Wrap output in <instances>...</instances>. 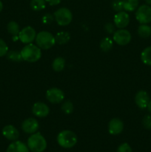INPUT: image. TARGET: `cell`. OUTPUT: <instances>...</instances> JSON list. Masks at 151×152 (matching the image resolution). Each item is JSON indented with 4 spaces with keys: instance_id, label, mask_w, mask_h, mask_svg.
Instances as JSON below:
<instances>
[{
    "instance_id": "obj_1",
    "label": "cell",
    "mask_w": 151,
    "mask_h": 152,
    "mask_svg": "<svg viewBox=\"0 0 151 152\" xmlns=\"http://www.w3.org/2000/svg\"><path fill=\"white\" fill-rule=\"evenodd\" d=\"M28 147L32 152H43L47 148V141L40 133H34L28 138Z\"/></svg>"
},
{
    "instance_id": "obj_2",
    "label": "cell",
    "mask_w": 151,
    "mask_h": 152,
    "mask_svg": "<svg viewBox=\"0 0 151 152\" xmlns=\"http://www.w3.org/2000/svg\"><path fill=\"white\" fill-rule=\"evenodd\" d=\"M22 59L28 62H35L41 56V48L33 44L25 45L21 50Z\"/></svg>"
},
{
    "instance_id": "obj_3",
    "label": "cell",
    "mask_w": 151,
    "mask_h": 152,
    "mask_svg": "<svg viewBox=\"0 0 151 152\" xmlns=\"http://www.w3.org/2000/svg\"><path fill=\"white\" fill-rule=\"evenodd\" d=\"M58 144L64 148H73L77 142V137L74 132L69 130L61 132L57 136Z\"/></svg>"
},
{
    "instance_id": "obj_4",
    "label": "cell",
    "mask_w": 151,
    "mask_h": 152,
    "mask_svg": "<svg viewBox=\"0 0 151 152\" xmlns=\"http://www.w3.org/2000/svg\"><path fill=\"white\" fill-rule=\"evenodd\" d=\"M36 42L39 48L47 50L53 47L56 43L55 37L47 31H41L36 34Z\"/></svg>"
},
{
    "instance_id": "obj_5",
    "label": "cell",
    "mask_w": 151,
    "mask_h": 152,
    "mask_svg": "<svg viewBox=\"0 0 151 152\" xmlns=\"http://www.w3.org/2000/svg\"><path fill=\"white\" fill-rule=\"evenodd\" d=\"M54 19L58 25L61 26H66L69 25L73 19V14L69 9L66 7H61L55 11Z\"/></svg>"
},
{
    "instance_id": "obj_6",
    "label": "cell",
    "mask_w": 151,
    "mask_h": 152,
    "mask_svg": "<svg viewBox=\"0 0 151 152\" xmlns=\"http://www.w3.org/2000/svg\"><path fill=\"white\" fill-rule=\"evenodd\" d=\"M136 18L140 24L151 22V7L149 4H142L138 7L136 12Z\"/></svg>"
},
{
    "instance_id": "obj_7",
    "label": "cell",
    "mask_w": 151,
    "mask_h": 152,
    "mask_svg": "<svg viewBox=\"0 0 151 152\" xmlns=\"http://www.w3.org/2000/svg\"><path fill=\"white\" fill-rule=\"evenodd\" d=\"M46 98L50 102L57 104L63 101L65 99V94L61 89L57 88H52L46 92Z\"/></svg>"
},
{
    "instance_id": "obj_8",
    "label": "cell",
    "mask_w": 151,
    "mask_h": 152,
    "mask_svg": "<svg viewBox=\"0 0 151 152\" xmlns=\"http://www.w3.org/2000/svg\"><path fill=\"white\" fill-rule=\"evenodd\" d=\"M19 40L22 42L25 43V44H29L31 43L34 39H36V33L34 28L32 27L28 26L25 27V28L20 31L19 35Z\"/></svg>"
},
{
    "instance_id": "obj_9",
    "label": "cell",
    "mask_w": 151,
    "mask_h": 152,
    "mask_svg": "<svg viewBox=\"0 0 151 152\" xmlns=\"http://www.w3.org/2000/svg\"><path fill=\"white\" fill-rule=\"evenodd\" d=\"M131 34L127 30L119 29L113 34V40L119 45H126L131 40Z\"/></svg>"
},
{
    "instance_id": "obj_10",
    "label": "cell",
    "mask_w": 151,
    "mask_h": 152,
    "mask_svg": "<svg viewBox=\"0 0 151 152\" xmlns=\"http://www.w3.org/2000/svg\"><path fill=\"white\" fill-rule=\"evenodd\" d=\"M130 22V16L125 11H119L114 16V24L120 29L126 28Z\"/></svg>"
},
{
    "instance_id": "obj_11",
    "label": "cell",
    "mask_w": 151,
    "mask_h": 152,
    "mask_svg": "<svg viewBox=\"0 0 151 152\" xmlns=\"http://www.w3.org/2000/svg\"><path fill=\"white\" fill-rule=\"evenodd\" d=\"M150 100V99L149 94L145 91H139L136 93V96H135V102H136V105L141 109L146 108L147 107Z\"/></svg>"
},
{
    "instance_id": "obj_12",
    "label": "cell",
    "mask_w": 151,
    "mask_h": 152,
    "mask_svg": "<svg viewBox=\"0 0 151 152\" xmlns=\"http://www.w3.org/2000/svg\"><path fill=\"white\" fill-rule=\"evenodd\" d=\"M39 124L34 118H28L24 120L22 124V129L27 134H34L38 131Z\"/></svg>"
},
{
    "instance_id": "obj_13",
    "label": "cell",
    "mask_w": 151,
    "mask_h": 152,
    "mask_svg": "<svg viewBox=\"0 0 151 152\" xmlns=\"http://www.w3.org/2000/svg\"><path fill=\"white\" fill-rule=\"evenodd\" d=\"M32 113L37 117L43 118L48 115L50 108L44 102H36L32 108Z\"/></svg>"
},
{
    "instance_id": "obj_14",
    "label": "cell",
    "mask_w": 151,
    "mask_h": 152,
    "mask_svg": "<svg viewBox=\"0 0 151 152\" xmlns=\"http://www.w3.org/2000/svg\"><path fill=\"white\" fill-rule=\"evenodd\" d=\"M124 123L120 119L113 118L108 124V132L112 135H118L123 132Z\"/></svg>"
},
{
    "instance_id": "obj_15",
    "label": "cell",
    "mask_w": 151,
    "mask_h": 152,
    "mask_svg": "<svg viewBox=\"0 0 151 152\" xmlns=\"http://www.w3.org/2000/svg\"><path fill=\"white\" fill-rule=\"evenodd\" d=\"M3 136L7 140L11 141H15L19 138V132L13 126L8 125L3 128L2 129Z\"/></svg>"
},
{
    "instance_id": "obj_16",
    "label": "cell",
    "mask_w": 151,
    "mask_h": 152,
    "mask_svg": "<svg viewBox=\"0 0 151 152\" xmlns=\"http://www.w3.org/2000/svg\"><path fill=\"white\" fill-rule=\"evenodd\" d=\"M6 152H30L28 145L19 140H15L8 145Z\"/></svg>"
},
{
    "instance_id": "obj_17",
    "label": "cell",
    "mask_w": 151,
    "mask_h": 152,
    "mask_svg": "<svg viewBox=\"0 0 151 152\" xmlns=\"http://www.w3.org/2000/svg\"><path fill=\"white\" fill-rule=\"evenodd\" d=\"M70 39V36L68 32L66 31H61L56 34L55 37V40L56 43H58L59 45H64L68 42Z\"/></svg>"
},
{
    "instance_id": "obj_18",
    "label": "cell",
    "mask_w": 151,
    "mask_h": 152,
    "mask_svg": "<svg viewBox=\"0 0 151 152\" xmlns=\"http://www.w3.org/2000/svg\"><path fill=\"white\" fill-rule=\"evenodd\" d=\"M138 34L142 38H148L151 36V27L147 24H141L138 28Z\"/></svg>"
},
{
    "instance_id": "obj_19",
    "label": "cell",
    "mask_w": 151,
    "mask_h": 152,
    "mask_svg": "<svg viewBox=\"0 0 151 152\" xmlns=\"http://www.w3.org/2000/svg\"><path fill=\"white\" fill-rule=\"evenodd\" d=\"M141 59L144 64L151 66V46H148L142 50Z\"/></svg>"
},
{
    "instance_id": "obj_20",
    "label": "cell",
    "mask_w": 151,
    "mask_h": 152,
    "mask_svg": "<svg viewBox=\"0 0 151 152\" xmlns=\"http://www.w3.org/2000/svg\"><path fill=\"white\" fill-rule=\"evenodd\" d=\"M123 8L126 11L132 12L139 6V0H122Z\"/></svg>"
},
{
    "instance_id": "obj_21",
    "label": "cell",
    "mask_w": 151,
    "mask_h": 152,
    "mask_svg": "<svg viewBox=\"0 0 151 152\" xmlns=\"http://www.w3.org/2000/svg\"><path fill=\"white\" fill-rule=\"evenodd\" d=\"M65 66V60L64 58L59 57L56 58V59L53 60V64H52V68L56 72H60L62 70L64 69Z\"/></svg>"
},
{
    "instance_id": "obj_22",
    "label": "cell",
    "mask_w": 151,
    "mask_h": 152,
    "mask_svg": "<svg viewBox=\"0 0 151 152\" xmlns=\"http://www.w3.org/2000/svg\"><path fill=\"white\" fill-rule=\"evenodd\" d=\"M7 29L9 34H11L12 36H18L19 32H20V28H19V25H18L17 22L15 21H10L7 25Z\"/></svg>"
},
{
    "instance_id": "obj_23",
    "label": "cell",
    "mask_w": 151,
    "mask_h": 152,
    "mask_svg": "<svg viewBox=\"0 0 151 152\" xmlns=\"http://www.w3.org/2000/svg\"><path fill=\"white\" fill-rule=\"evenodd\" d=\"M46 7L45 0H31L30 7L35 11H39L43 10Z\"/></svg>"
},
{
    "instance_id": "obj_24",
    "label": "cell",
    "mask_w": 151,
    "mask_h": 152,
    "mask_svg": "<svg viewBox=\"0 0 151 152\" xmlns=\"http://www.w3.org/2000/svg\"><path fill=\"white\" fill-rule=\"evenodd\" d=\"M113 47V41L109 37H105L102 39L100 42V48L104 52H107L112 48Z\"/></svg>"
},
{
    "instance_id": "obj_25",
    "label": "cell",
    "mask_w": 151,
    "mask_h": 152,
    "mask_svg": "<svg viewBox=\"0 0 151 152\" xmlns=\"http://www.w3.org/2000/svg\"><path fill=\"white\" fill-rule=\"evenodd\" d=\"M7 58L13 62H20L22 60L21 51L19 50H10L7 53Z\"/></svg>"
},
{
    "instance_id": "obj_26",
    "label": "cell",
    "mask_w": 151,
    "mask_h": 152,
    "mask_svg": "<svg viewBox=\"0 0 151 152\" xmlns=\"http://www.w3.org/2000/svg\"><path fill=\"white\" fill-rule=\"evenodd\" d=\"M62 110L64 113L67 114H70L73 111V105L70 101H65L62 105Z\"/></svg>"
},
{
    "instance_id": "obj_27",
    "label": "cell",
    "mask_w": 151,
    "mask_h": 152,
    "mask_svg": "<svg viewBox=\"0 0 151 152\" xmlns=\"http://www.w3.org/2000/svg\"><path fill=\"white\" fill-rule=\"evenodd\" d=\"M111 6H112V8L116 12L121 11L124 9L122 0H113L111 3Z\"/></svg>"
},
{
    "instance_id": "obj_28",
    "label": "cell",
    "mask_w": 151,
    "mask_h": 152,
    "mask_svg": "<svg viewBox=\"0 0 151 152\" xmlns=\"http://www.w3.org/2000/svg\"><path fill=\"white\" fill-rule=\"evenodd\" d=\"M142 124L147 130H151V115L147 114L142 120Z\"/></svg>"
},
{
    "instance_id": "obj_29",
    "label": "cell",
    "mask_w": 151,
    "mask_h": 152,
    "mask_svg": "<svg viewBox=\"0 0 151 152\" xmlns=\"http://www.w3.org/2000/svg\"><path fill=\"white\" fill-rule=\"evenodd\" d=\"M8 52V47L3 39H0V57L4 56Z\"/></svg>"
},
{
    "instance_id": "obj_30",
    "label": "cell",
    "mask_w": 151,
    "mask_h": 152,
    "mask_svg": "<svg viewBox=\"0 0 151 152\" xmlns=\"http://www.w3.org/2000/svg\"><path fill=\"white\" fill-rule=\"evenodd\" d=\"M117 152H132V148L128 143L124 142L118 147Z\"/></svg>"
},
{
    "instance_id": "obj_31",
    "label": "cell",
    "mask_w": 151,
    "mask_h": 152,
    "mask_svg": "<svg viewBox=\"0 0 151 152\" xmlns=\"http://www.w3.org/2000/svg\"><path fill=\"white\" fill-rule=\"evenodd\" d=\"M53 19H54V16H53V15L50 14V13H46V14H44V16H43L41 20H42V22L44 24H45V25H49V24L53 22Z\"/></svg>"
},
{
    "instance_id": "obj_32",
    "label": "cell",
    "mask_w": 151,
    "mask_h": 152,
    "mask_svg": "<svg viewBox=\"0 0 151 152\" xmlns=\"http://www.w3.org/2000/svg\"><path fill=\"white\" fill-rule=\"evenodd\" d=\"M105 29L107 33L112 34V33H113L114 31H115V27H114V25H113L112 23H110L109 22V23H107L106 25H105Z\"/></svg>"
},
{
    "instance_id": "obj_33",
    "label": "cell",
    "mask_w": 151,
    "mask_h": 152,
    "mask_svg": "<svg viewBox=\"0 0 151 152\" xmlns=\"http://www.w3.org/2000/svg\"><path fill=\"white\" fill-rule=\"evenodd\" d=\"M46 2L48 3L51 6H55L57 5V4H60L61 0H45Z\"/></svg>"
},
{
    "instance_id": "obj_34",
    "label": "cell",
    "mask_w": 151,
    "mask_h": 152,
    "mask_svg": "<svg viewBox=\"0 0 151 152\" xmlns=\"http://www.w3.org/2000/svg\"><path fill=\"white\" fill-rule=\"evenodd\" d=\"M147 108L148 111H149V112L151 114V99L150 100V102H149V103H148V105H147Z\"/></svg>"
},
{
    "instance_id": "obj_35",
    "label": "cell",
    "mask_w": 151,
    "mask_h": 152,
    "mask_svg": "<svg viewBox=\"0 0 151 152\" xmlns=\"http://www.w3.org/2000/svg\"><path fill=\"white\" fill-rule=\"evenodd\" d=\"M2 9H3V4H2V2L0 1V12L2 10Z\"/></svg>"
},
{
    "instance_id": "obj_36",
    "label": "cell",
    "mask_w": 151,
    "mask_h": 152,
    "mask_svg": "<svg viewBox=\"0 0 151 152\" xmlns=\"http://www.w3.org/2000/svg\"><path fill=\"white\" fill-rule=\"evenodd\" d=\"M145 1L147 2V4H149V5H151V0H145Z\"/></svg>"
}]
</instances>
